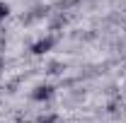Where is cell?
Returning a JSON list of instances; mask_svg holds the SVG:
<instances>
[{"label": "cell", "mask_w": 126, "mask_h": 123, "mask_svg": "<svg viewBox=\"0 0 126 123\" xmlns=\"http://www.w3.org/2000/svg\"><path fill=\"white\" fill-rule=\"evenodd\" d=\"M5 15H7V5H2V2H0V19H2Z\"/></svg>", "instance_id": "obj_1"}]
</instances>
